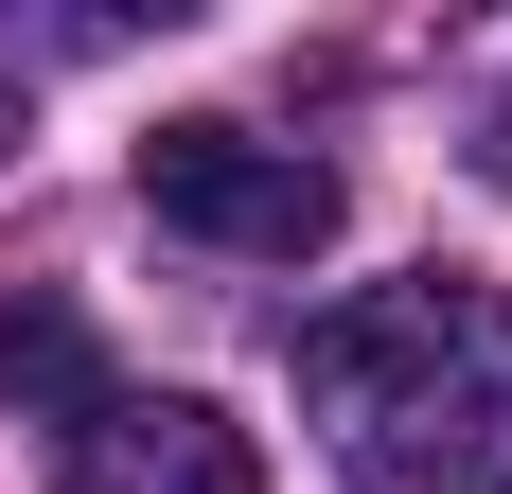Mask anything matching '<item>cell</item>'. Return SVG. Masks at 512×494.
Returning a JSON list of instances; mask_svg holds the SVG:
<instances>
[{
	"label": "cell",
	"mask_w": 512,
	"mask_h": 494,
	"mask_svg": "<svg viewBox=\"0 0 512 494\" xmlns=\"http://www.w3.org/2000/svg\"><path fill=\"white\" fill-rule=\"evenodd\" d=\"M301 406L371 494H512V283H371L301 318Z\"/></svg>",
	"instance_id": "cell-1"
},
{
	"label": "cell",
	"mask_w": 512,
	"mask_h": 494,
	"mask_svg": "<svg viewBox=\"0 0 512 494\" xmlns=\"http://www.w3.org/2000/svg\"><path fill=\"white\" fill-rule=\"evenodd\" d=\"M142 212L230 247V265H318L336 247V159L265 142V124H159L142 142Z\"/></svg>",
	"instance_id": "cell-2"
},
{
	"label": "cell",
	"mask_w": 512,
	"mask_h": 494,
	"mask_svg": "<svg viewBox=\"0 0 512 494\" xmlns=\"http://www.w3.org/2000/svg\"><path fill=\"white\" fill-rule=\"evenodd\" d=\"M71 494H265V442L195 389H106V424H71Z\"/></svg>",
	"instance_id": "cell-3"
},
{
	"label": "cell",
	"mask_w": 512,
	"mask_h": 494,
	"mask_svg": "<svg viewBox=\"0 0 512 494\" xmlns=\"http://www.w3.org/2000/svg\"><path fill=\"white\" fill-rule=\"evenodd\" d=\"M0 406H18V424H106V336H89L53 283L0 300Z\"/></svg>",
	"instance_id": "cell-4"
},
{
	"label": "cell",
	"mask_w": 512,
	"mask_h": 494,
	"mask_svg": "<svg viewBox=\"0 0 512 494\" xmlns=\"http://www.w3.org/2000/svg\"><path fill=\"white\" fill-rule=\"evenodd\" d=\"M477 177H495V195H512V106H495V124H477Z\"/></svg>",
	"instance_id": "cell-5"
}]
</instances>
